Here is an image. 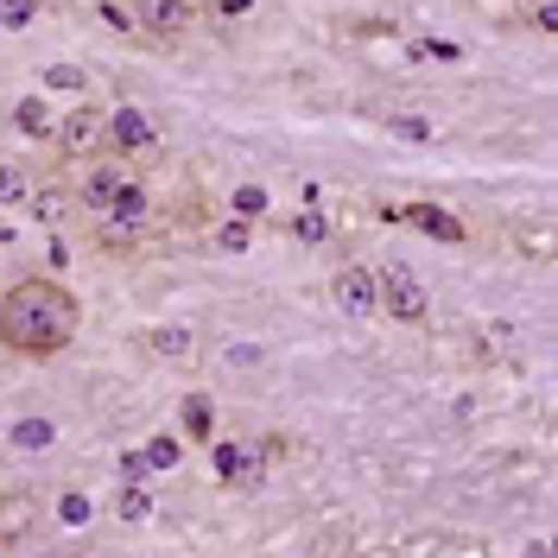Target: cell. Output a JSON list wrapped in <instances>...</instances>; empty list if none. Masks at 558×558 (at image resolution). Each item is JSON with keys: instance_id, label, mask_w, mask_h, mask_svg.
<instances>
[{"instance_id": "16", "label": "cell", "mask_w": 558, "mask_h": 558, "mask_svg": "<svg viewBox=\"0 0 558 558\" xmlns=\"http://www.w3.org/2000/svg\"><path fill=\"white\" fill-rule=\"evenodd\" d=\"M26 209H33L45 229H58V222H64V209H70V197L58 191V184H33V204H26Z\"/></svg>"}, {"instance_id": "17", "label": "cell", "mask_w": 558, "mask_h": 558, "mask_svg": "<svg viewBox=\"0 0 558 558\" xmlns=\"http://www.w3.org/2000/svg\"><path fill=\"white\" fill-rule=\"evenodd\" d=\"M114 514H121V521H153V488L121 483V495H114Z\"/></svg>"}, {"instance_id": "26", "label": "cell", "mask_w": 558, "mask_h": 558, "mask_svg": "<svg viewBox=\"0 0 558 558\" xmlns=\"http://www.w3.org/2000/svg\"><path fill=\"white\" fill-rule=\"evenodd\" d=\"M45 83H51V89H83V70L76 64H45Z\"/></svg>"}, {"instance_id": "29", "label": "cell", "mask_w": 558, "mask_h": 558, "mask_svg": "<svg viewBox=\"0 0 558 558\" xmlns=\"http://www.w3.org/2000/svg\"><path fill=\"white\" fill-rule=\"evenodd\" d=\"M533 26H539V33H558V7H553V0H539V13H533Z\"/></svg>"}, {"instance_id": "1", "label": "cell", "mask_w": 558, "mask_h": 558, "mask_svg": "<svg viewBox=\"0 0 558 558\" xmlns=\"http://www.w3.org/2000/svg\"><path fill=\"white\" fill-rule=\"evenodd\" d=\"M83 330V305L64 279H13L7 299H0V349L45 362V355H64Z\"/></svg>"}, {"instance_id": "11", "label": "cell", "mask_w": 558, "mask_h": 558, "mask_svg": "<svg viewBox=\"0 0 558 558\" xmlns=\"http://www.w3.org/2000/svg\"><path fill=\"white\" fill-rule=\"evenodd\" d=\"M7 445H13V451H51V445H58V425L45 413L13 418V425H7Z\"/></svg>"}, {"instance_id": "15", "label": "cell", "mask_w": 558, "mask_h": 558, "mask_svg": "<svg viewBox=\"0 0 558 558\" xmlns=\"http://www.w3.org/2000/svg\"><path fill=\"white\" fill-rule=\"evenodd\" d=\"M38 521V508L26 501V495H13V508L0 501V546H20V533Z\"/></svg>"}, {"instance_id": "6", "label": "cell", "mask_w": 558, "mask_h": 558, "mask_svg": "<svg viewBox=\"0 0 558 558\" xmlns=\"http://www.w3.org/2000/svg\"><path fill=\"white\" fill-rule=\"evenodd\" d=\"M108 146L114 153H146V146H159V128H153V114L134 102H121V108H108Z\"/></svg>"}, {"instance_id": "24", "label": "cell", "mask_w": 558, "mask_h": 558, "mask_svg": "<svg viewBox=\"0 0 558 558\" xmlns=\"http://www.w3.org/2000/svg\"><path fill=\"white\" fill-rule=\"evenodd\" d=\"M292 235H299V242H324V235H330V222H324L317 209H305V216L292 222Z\"/></svg>"}, {"instance_id": "18", "label": "cell", "mask_w": 558, "mask_h": 558, "mask_svg": "<svg viewBox=\"0 0 558 558\" xmlns=\"http://www.w3.org/2000/svg\"><path fill=\"white\" fill-rule=\"evenodd\" d=\"M146 349L153 355H191V330L184 324H159V330H146Z\"/></svg>"}, {"instance_id": "14", "label": "cell", "mask_w": 558, "mask_h": 558, "mask_svg": "<svg viewBox=\"0 0 558 558\" xmlns=\"http://www.w3.org/2000/svg\"><path fill=\"white\" fill-rule=\"evenodd\" d=\"M146 470H153V476H159V470H178V463H184V438H178V432H159V438H146Z\"/></svg>"}, {"instance_id": "22", "label": "cell", "mask_w": 558, "mask_h": 558, "mask_svg": "<svg viewBox=\"0 0 558 558\" xmlns=\"http://www.w3.org/2000/svg\"><path fill=\"white\" fill-rule=\"evenodd\" d=\"M393 134H400V140H418V146H425V140L438 134V128H432L425 114H393Z\"/></svg>"}, {"instance_id": "3", "label": "cell", "mask_w": 558, "mask_h": 558, "mask_svg": "<svg viewBox=\"0 0 558 558\" xmlns=\"http://www.w3.org/2000/svg\"><path fill=\"white\" fill-rule=\"evenodd\" d=\"M209 463H216V483L222 488H260L267 483L260 445H242V438H209Z\"/></svg>"}, {"instance_id": "23", "label": "cell", "mask_w": 558, "mask_h": 558, "mask_svg": "<svg viewBox=\"0 0 558 558\" xmlns=\"http://www.w3.org/2000/svg\"><path fill=\"white\" fill-rule=\"evenodd\" d=\"M121 483H140V488H153L159 476L146 470V457H140V451H128V457H121Z\"/></svg>"}, {"instance_id": "4", "label": "cell", "mask_w": 558, "mask_h": 558, "mask_svg": "<svg viewBox=\"0 0 558 558\" xmlns=\"http://www.w3.org/2000/svg\"><path fill=\"white\" fill-rule=\"evenodd\" d=\"M375 299H381V312L393 317V324H425V312H432L425 286H418L407 267H381V274H375Z\"/></svg>"}, {"instance_id": "9", "label": "cell", "mask_w": 558, "mask_h": 558, "mask_svg": "<svg viewBox=\"0 0 558 558\" xmlns=\"http://www.w3.org/2000/svg\"><path fill=\"white\" fill-rule=\"evenodd\" d=\"M178 438H191V445H209L216 438V400L209 393H184L178 400Z\"/></svg>"}, {"instance_id": "8", "label": "cell", "mask_w": 558, "mask_h": 558, "mask_svg": "<svg viewBox=\"0 0 558 558\" xmlns=\"http://www.w3.org/2000/svg\"><path fill=\"white\" fill-rule=\"evenodd\" d=\"M128 184H134V172H128V166H89V172H83V184H76V204H83V209H102L108 197H114V191H128Z\"/></svg>"}, {"instance_id": "25", "label": "cell", "mask_w": 558, "mask_h": 558, "mask_svg": "<svg viewBox=\"0 0 558 558\" xmlns=\"http://www.w3.org/2000/svg\"><path fill=\"white\" fill-rule=\"evenodd\" d=\"M216 242L229 247V254H242V247H247V222H242V216H229V222L216 229Z\"/></svg>"}, {"instance_id": "7", "label": "cell", "mask_w": 558, "mask_h": 558, "mask_svg": "<svg viewBox=\"0 0 558 558\" xmlns=\"http://www.w3.org/2000/svg\"><path fill=\"white\" fill-rule=\"evenodd\" d=\"M330 299H337V312L343 317H375L381 312V299H375V267H337Z\"/></svg>"}, {"instance_id": "5", "label": "cell", "mask_w": 558, "mask_h": 558, "mask_svg": "<svg viewBox=\"0 0 558 558\" xmlns=\"http://www.w3.org/2000/svg\"><path fill=\"white\" fill-rule=\"evenodd\" d=\"M108 108H76V114H64L51 134H58V153L64 159H89V153H102L108 146Z\"/></svg>"}, {"instance_id": "19", "label": "cell", "mask_w": 558, "mask_h": 558, "mask_svg": "<svg viewBox=\"0 0 558 558\" xmlns=\"http://www.w3.org/2000/svg\"><path fill=\"white\" fill-rule=\"evenodd\" d=\"M38 7H45V0H0V26H7V33H26L38 20Z\"/></svg>"}, {"instance_id": "27", "label": "cell", "mask_w": 558, "mask_h": 558, "mask_svg": "<svg viewBox=\"0 0 558 558\" xmlns=\"http://www.w3.org/2000/svg\"><path fill=\"white\" fill-rule=\"evenodd\" d=\"M58 521L83 526V521H89V501H83V495H64V501H58Z\"/></svg>"}, {"instance_id": "10", "label": "cell", "mask_w": 558, "mask_h": 558, "mask_svg": "<svg viewBox=\"0 0 558 558\" xmlns=\"http://www.w3.org/2000/svg\"><path fill=\"white\" fill-rule=\"evenodd\" d=\"M407 222H413L418 235H432V242H463L470 229H463V216H451V209H438V204H407Z\"/></svg>"}, {"instance_id": "12", "label": "cell", "mask_w": 558, "mask_h": 558, "mask_svg": "<svg viewBox=\"0 0 558 558\" xmlns=\"http://www.w3.org/2000/svg\"><path fill=\"white\" fill-rule=\"evenodd\" d=\"M191 20V0H140V26H153V33H178Z\"/></svg>"}, {"instance_id": "2", "label": "cell", "mask_w": 558, "mask_h": 558, "mask_svg": "<svg viewBox=\"0 0 558 558\" xmlns=\"http://www.w3.org/2000/svg\"><path fill=\"white\" fill-rule=\"evenodd\" d=\"M96 222H102L96 235H102V242H114V247L140 242V235L153 229V197H146V184L134 178L128 191H114V197H108V204L96 209Z\"/></svg>"}, {"instance_id": "13", "label": "cell", "mask_w": 558, "mask_h": 558, "mask_svg": "<svg viewBox=\"0 0 558 558\" xmlns=\"http://www.w3.org/2000/svg\"><path fill=\"white\" fill-rule=\"evenodd\" d=\"M33 184L38 178L26 166H0V209H26L33 204Z\"/></svg>"}, {"instance_id": "21", "label": "cell", "mask_w": 558, "mask_h": 558, "mask_svg": "<svg viewBox=\"0 0 558 558\" xmlns=\"http://www.w3.org/2000/svg\"><path fill=\"white\" fill-rule=\"evenodd\" d=\"M229 204H235V216H267V184H235V197H229Z\"/></svg>"}, {"instance_id": "20", "label": "cell", "mask_w": 558, "mask_h": 558, "mask_svg": "<svg viewBox=\"0 0 558 558\" xmlns=\"http://www.w3.org/2000/svg\"><path fill=\"white\" fill-rule=\"evenodd\" d=\"M13 121H20V134H51V114H45L38 96H26V102L13 108Z\"/></svg>"}, {"instance_id": "28", "label": "cell", "mask_w": 558, "mask_h": 558, "mask_svg": "<svg viewBox=\"0 0 558 558\" xmlns=\"http://www.w3.org/2000/svg\"><path fill=\"white\" fill-rule=\"evenodd\" d=\"M102 20H108V26H121V33H140L134 13H128V7H114V0H102Z\"/></svg>"}, {"instance_id": "30", "label": "cell", "mask_w": 558, "mask_h": 558, "mask_svg": "<svg viewBox=\"0 0 558 558\" xmlns=\"http://www.w3.org/2000/svg\"><path fill=\"white\" fill-rule=\"evenodd\" d=\"M216 7H222L229 20H242V13H247V7H254V0H216Z\"/></svg>"}]
</instances>
